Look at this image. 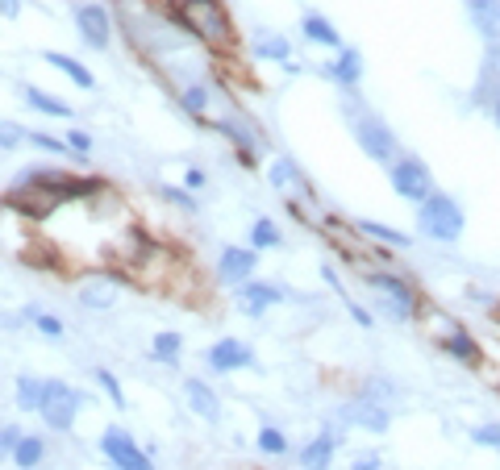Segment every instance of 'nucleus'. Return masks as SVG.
Wrapping results in <instances>:
<instances>
[{"label": "nucleus", "instance_id": "obj_1", "mask_svg": "<svg viewBox=\"0 0 500 470\" xmlns=\"http://www.w3.org/2000/svg\"><path fill=\"white\" fill-rule=\"evenodd\" d=\"M179 25L217 50L234 46V25H230L221 0H179Z\"/></svg>", "mask_w": 500, "mask_h": 470}, {"label": "nucleus", "instance_id": "obj_2", "mask_svg": "<svg viewBox=\"0 0 500 470\" xmlns=\"http://www.w3.org/2000/svg\"><path fill=\"white\" fill-rule=\"evenodd\" d=\"M417 225H422V234H430L434 242H459L467 216H463V208L454 196L434 192V196H425L422 205H417Z\"/></svg>", "mask_w": 500, "mask_h": 470}, {"label": "nucleus", "instance_id": "obj_3", "mask_svg": "<svg viewBox=\"0 0 500 470\" xmlns=\"http://www.w3.org/2000/svg\"><path fill=\"white\" fill-rule=\"evenodd\" d=\"M367 284L380 295L383 313L393 316V321H413V316H417V292L409 287V279H401V275H393V271H372Z\"/></svg>", "mask_w": 500, "mask_h": 470}, {"label": "nucleus", "instance_id": "obj_4", "mask_svg": "<svg viewBox=\"0 0 500 470\" xmlns=\"http://www.w3.org/2000/svg\"><path fill=\"white\" fill-rule=\"evenodd\" d=\"M79 400H84V395H79L76 387H67L63 379H46V387H42V404H38V416L55 433H67L71 425H76Z\"/></svg>", "mask_w": 500, "mask_h": 470}, {"label": "nucleus", "instance_id": "obj_5", "mask_svg": "<svg viewBox=\"0 0 500 470\" xmlns=\"http://www.w3.org/2000/svg\"><path fill=\"white\" fill-rule=\"evenodd\" d=\"M354 142L372 163H393L396 158V134L388 129V121L375 113H359L354 117Z\"/></svg>", "mask_w": 500, "mask_h": 470}, {"label": "nucleus", "instance_id": "obj_6", "mask_svg": "<svg viewBox=\"0 0 500 470\" xmlns=\"http://www.w3.org/2000/svg\"><path fill=\"white\" fill-rule=\"evenodd\" d=\"M393 187L401 200H413L422 205L425 196H434V175L422 158H396L393 163Z\"/></svg>", "mask_w": 500, "mask_h": 470}, {"label": "nucleus", "instance_id": "obj_7", "mask_svg": "<svg viewBox=\"0 0 500 470\" xmlns=\"http://www.w3.org/2000/svg\"><path fill=\"white\" fill-rule=\"evenodd\" d=\"M100 450H105V458L113 462L117 470H155L147 454L134 445V437H129L126 429H117V425L100 433Z\"/></svg>", "mask_w": 500, "mask_h": 470}, {"label": "nucleus", "instance_id": "obj_8", "mask_svg": "<svg viewBox=\"0 0 500 470\" xmlns=\"http://www.w3.org/2000/svg\"><path fill=\"white\" fill-rule=\"evenodd\" d=\"M255 266H259L255 245H230V250H221V258H217V279L242 287V284H250Z\"/></svg>", "mask_w": 500, "mask_h": 470}, {"label": "nucleus", "instance_id": "obj_9", "mask_svg": "<svg viewBox=\"0 0 500 470\" xmlns=\"http://www.w3.org/2000/svg\"><path fill=\"white\" fill-rule=\"evenodd\" d=\"M76 25H79V38L88 42L92 50H105L108 38H113V21L100 5H79L76 9Z\"/></svg>", "mask_w": 500, "mask_h": 470}, {"label": "nucleus", "instance_id": "obj_10", "mask_svg": "<svg viewBox=\"0 0 500 470\" xmlns=\"http://www.w3.org/2000/svg\"><path fill=\"white\" fill-rule=\"evenodd\" d=\"M209 366L213 371H242V366L255 363V354H250V345H242L238 337H221L217 345H209Z\"/></svg>", "mask_w": 500, "mask_h": 470}, {"label": "nucleus", "instance_id": "obj_11", "mask_svg": "<svg viewBox=\"0 0 500 470\" xmlns=\"http://www.w3.org/2000/svg\"><path fill=\"white\" fill-rule=\"evenodd\" d=\"M342 421L359 425V429H367V433H383V429H388V408L363 395V400H351V404H346V408H342Z\"/></svg>", "mask_w": 500, "mask_h": 470}, {"label": "nucleus", "instance_id": "obj_12", "mask_svg": "<svg viewBox=\"0 0 500 470\" xmlns=\"http://www.w3.org/2000/svg\"><path fill=\"white\" fill-rule=\"evenodd\" d=\"M280 300H284V292H280V287H271V284H255V279H250V284L238 287V308H242L246 316H263L267 308H271V304H280Z\"/></svg>", "mask_w": 500, "mask_h": 470}, {"label": "nucleus", "instance_id": "obj_13", "mask_svg": "<svg viewBox=\"0 0 500 470\" xmlns=\"http://www.w3.org/2000/svg\"><path fill=\"white\" fill-rule=\"evenodd\" d=\"M79 304H84V308H113V304H117V279H108V275L84 279V284H79Z\"/></svg>", "mask_w": 500, "mask_h": 470}, {"label": "nucleus", "instance_id": "obj_14", "mask_svg": "<svg viewBox=\"0 0 500 470\" xmlns=\"http://www.w3.org/2000/svg\"><path fill=\"white\" fill-rule=\"evenodd\" d=\"M325 75L333 79V84H342V88H359V79H363V55L351 46L338 50V63H330V71Z\"/></svg>", "mask_w": 500, "mask_h": 470}, {"label": "nucleus", "instance_id": "obj_15", "mask_svg": "<svg viewBox=\"0 0 500 470\" xmlns=\"http://www.w3.org/2000/svg\"><path fill=\"white\" fill-rule=\"evenodd\" d=\"M184 395H188V408L197 412V416H205V421H217V416H221V404H217L213 387H209L205 379H188Z\"/></svg>", "mask_w": 500, "mask_h": 470}, {"label": "nucleus", "instance_id": "obj_16", "mask_svg": "<svg viewBox=\"0 0 500 470\" xmlns=\"http://www.w3.org/2000/svg\"><path fill=\"white\" fill-rule=\"evenodd\" d=\"M471 25L480 30L484 42H500V0H484V5H471Z\"/></svg>", "mask_w": 500, "mask_h": 470}, {"label": "nucleus", "instance_id": "obj_17", "mask_svg": "<svg viewBox=\"0 0 500 470\" xmlns=\"http://www.w3.org/2000/svg\"><path fill=\"white\" fill-rule=\"evenodd\" d=\"M333 445H338V433H321L317 441H309L301 450V466L304 470H330V458H333Z\"/></svg>", "mask_w": 500, "mask_h": 470}, {"label": "nucleus", "instance_id": "obj_18", "mask_svg": "<svg viewBox=\"0 0 500 470\" xmlns=\"http://www.w3.org/2000/svg\"><path fill=\"white\" fill-rule=\"evenodd\" d=\"M301 30H304V38H309V42H321V46H338V50H342V34L333 30L321 13H304Z\"/></svg>", "mask_w": 500, "mask_h": 470}, {"label": "nucleus", "instance_id": "obj_19", "mask_svg": "<svg viewBox=\"0 0 500 470\" xmlns=\"http://www.w3.org/2000/svg\"><path fill=\"white\" fill-rule=\"evenodd\" d=\"M46 67H59L63 75H67L71 84H79V88H84V92H88L92 84H97V79H92V71L84 67V63H76V59H71V55H59V50H46Z\"/></svg>", "mask_w": 500, "mask_h": 470}, {"label": "nucleus", "instance_id": "obj_20", "mask_svg": "<svg viewBox=\"0 0 500 470\" xmlns=\"http://www.w3.org/2000/svg\"><path fill=\"white\" fill-rule=\"evenodd\" d=\"M250 55H255V59H275V63H288L292 46H288V38H284V34H259V38L250 42Z\"/></svg>", "mask_w": 500, "mask_h": 470}, {"label": "nucleus", "instance_id": "obj_21", "mask_svg": "<svg viewBox=\"0 0 500 470\" xmlns=\"http://www.w3.org/2000/svg\"><path fill=\"white\" fill-rule=\"evenodd\" d=\"M359 234L372 237V242L396 245V250H409V245H413L409 234H401V229H393V225H380V221H359Z\"/></svg>", "mask_w": 500, "mask_h": 470}, {"label": "nucleus", "instance_id": "obj_22", "mask_svg": "<svg viewBox=\"0 0 500 470\" xmlns=\"http://www.w3.org/2000/svg\"><path fill=\"white\" fill-rule=\"evenodd\" d=\"M21 96H26L30 108L46 113V117H71V105H63L59 96H50V92H42V88H21Z\"/></svg>", "mask_w": 500, "mask_h": 470}, {"label": "nucleus", "instance_id": "obj_23", "mask_svg": "<svg viewBox=\"0 0 500 470\" xmlns=\"http://www.w3.org/2000/svg\"><path fill=\"white\" fill-rule=\"evenodd\" d=\"M42 454H46L42 437H21L17 450H13V466H17V470H34L42 462Z\"/></svg>", "mask_w": 500, "mask_h": 470}, {"label": "nucleus", "instance_id": "obj_24", "mask_svg": "<svg viewBox=\"0 0 500 470\" xmlns=\"http://www.w3.org/2000/svg\"><path fill=\"white\" fill-rule=\"evenodd\" d=\"M42 387H46L42 379H30V375H21V379H17V408L38 412V404H42Z\"/></svg>", "mask_w": 500, "mask_h": 470}, {"label": "nucleus", "instance_id": "obj_25", "mask_svg": "<svg viewBox=\"0 0 500 470\" xmlns=\"http://www.w3.org/2000/svg\"><path fill=\"white\" fill-rule=\"evenodd\" d=\"M280 242H284V237H280V229H275V221L259 216L255 225H250V245H255V250H275Z\"/></svg>", "mask_w": 500, "mask_h": 470}, {"label": "nucleus", "instance_id": "obj_26", "mask_svg": "<svg viewBox=\"0 0 500 470\" xmlns=\"http://www.w3.org/2000/svg\"><path fill=\"white\" fill-rule=\"evenodd\" d=\"M446 350H451L454 358H459V363H475V358H480V350H475V342H471V337L463 334V329H454V334L446 337Z\"/></svg>", "mask_w": 500, "mask_h": 470}, {"label": "nucleus", "instance_id": "obj_27", "mask_svg": "<svg viewBox=\"0 0 500 470\" xmlns=\"http://www.w3.org/2000/svg\"><path fill=\"white\" fill-rule=\"evenodd\" d=\"M179 345H184V337H179V334H158V337H155V358H158L163 366H176Z\"/></svg>", "mask_w": 500, "mask_h": 470}, {"label": "nucleus", "instance_id": "obj_28", "mask_svg": "<svg viewBox=\"0 0 500 470\" xmlns=\"http://www.w3.org/2000/svg\"><path fill=\"white\" fill-rule=\"evenodd\" d=\"M271 184L275 187H288V184H304V179H301V171H296L292 158H280V163L271 167Z\"/></svg>", "mask_w": 500, "mask_h": 470}, {"label": "nucleus", "instance_id": "obj_29", "mask_svg": "<svg viewBox=\"0 0 500 470\" xmlns=\"http://www.w3.org/2000/svg\"><path fill=\"white\" fill-rule=\"evenodd\" d=\"M21 142H30V129H26V125H13V121H0V146H5V150H17Z\"/></svg>", "mask_w": 500, "mask_h": 470}, {"label": "nucleus", "instance_id": "obj_30", "mask_svg": "<svg viewBox=\"0 0 500 470\" xmlns=\"http://www.w3.org/2000/svg\"><path fill=\"white\" fill-rule=\"evenodd\" d=\"M259 450L280 458V454H288V437L280 429H263V433H259Z\"/></svg>", "mask_w": 500, "mask_h": 470}, {"label": "nucleus", "instance_id": "obj_31", "mask_svg": "<svg viewBox=\"0 0 500 470\" xmlns=\"http://www.w3.org/2000/svg\"><path fill=\"white\" fill-rule=\"evenodd\" d=\"M184 108H188V113H192V117H200V113H205V108H209V92L200 88V84L184 88Z\"/></svg>", "mask_w": 500, "mask_h": 470}, {"label": "nucleus", "instance_id": "obj_32", "mask_svg": "<svg viewBox=\"0 0 500 470\" xmlns=\"http://www.w3.org/2000/svg\"><path fill=\"white\" fill-rule=\"evenodd\" d=\"M21 437H26V433H21L17 425H5V429H0V458H13V450H17Z\"/></svg>", "mask_w": 500, "mask_h": 470}, {"label": "nucleus", "instance_id": "obj_33", "mask_svg": "<svg viewBox=\"0 0 500 470\" xmlns=\"http://www.w3.org/2000/svg\"><path fill=\"white\" fill-rule=\"evenodd\" d=\"M34 321H38V334H42V337H50V342H59V337H63V321H59V316L38 313Z\"/></svg>", "mask_w": 500, "mask_h": 470}, {"label": "nucleus", "instance_id": "obj_34", "mask_svg": "<svg viewBox=\"0 0 500 470\" xmlns=\"http://www.w3.org/2000/svg\"><path fill=\"white\" fill-rule=\"evenodd\" d=\"M97 383H100V387H105V392H108V400L117 404V408H126V395H121V383L113 379V375H108V371H97Z\"/></svg>", "mask_w": 500, "mask_h": 470}, {"label": "nucleus", "instance_id": "obj_35", "mask_svg": "<svg viewBox=\"0 0 500 470\" xmlns=\"http://www.w3.org/2000/svg\"><path fill=\"white\" fill-rule=\"evenodd\" d=\"M30 142L38 150H50V155H63V150H71L67 142H59V137H50V134H34V129H30Z\"/></svg>", "mask_w": 500, "mask_h": 470}, {"label": "nucleus", "instance_id": "obj_36", "mask_svg": "<svg viewBox=\"0 0 500 470\" xmlns=\"http://www.w3.org/2000/svg\"><path fill=\"white\" fill-rule=\"evenodd\" d=\"M475 445H500V425H480V429L471 433Z\"/></svg>", "mask_w": 500, "mask_h": 470}, {"label": "nucleus", "instance_id": "obj_37", "mask_svg": "<svg viewBox=\"0 0 500 470\" xmlns=\"http://www.w3.org/2000/svg\"><path fill=\"white\" fill-rule=\"evenodd\" d=\"M163 196L171 200V205H176V208H188V213H192V208H197V200L188 196L184 187H163Z\"/></svg>", "mask_w": 500, "mask_h": 470}, {"label": "nucleus", "instance_id": "obj_38", "mask_svg": "<svg viewBox=\"0 0 500 470\" xmlns=\"http://www.w3.org/2000/svg\"><path fill=\"white\" fill-rule=\"evenodd\" d=\"M67 146L76 150V155H88V150H92V137L84 134V129H71V134H67Z\"/></svg>", "mask_w": 500, "mask_h": 470}, {"label": "nucleus", "instance_id": "obj_39", "mask_svg": "<svg viewBox=\"0 0 500 470\" xmlns=\"http://www.w3.org/2000/svg\"><path fill=\"white\" fill-rule=\"evenodd\" d=\"M484 71L500 79V42H488V59H484Z\"/></svg>", "mask_w": 500, "mask_h": 470}, {"label": "nucleus", "instance_id": "obj_40", "mask_svg": "<svg viewBox=\"0 0 500 470\" xmlns=\"http://www.w3.org/2000/svg\"><path fill=\"white\" fill-rule=\"evenodd\" d=\"M0 13H5V17H17V13H21V0H0Z\"/></svg>", "mask_w": 500, "mask_h": 470}, {"label": "nucleus", "instance_id": "obj_41", "mask_svg": "<svg viewBox=\"0 0 500 470\" xmlns=\"http://www.w3.org/2000/svg\"><path fill=\"white\" fill-rule=\"evenodd\" d=\"M346 308H351V316H354V321H359V325H372V316H367L363 308H359V304H351V300H346Z\"/></svg>", "mask_w": 500, "mask_h": 470}, {"label": "nucleus", "instance_id": "obj_42", "mask_svg": "<svg viewBox=\"0 0 500 470\" xmlns=\"http://www.w3.org/2000/svg\"><path fill=\"white\" fill-rule=\"evenodd\" d=\"M351 470H383V466H380V458H363V462H354Z\"/></svg>", "mask_w": 500, "mask_h": 470}, {"label": "nucleus", "instance_id": "obj_43", "mask_svg": "<svg viewBox=\"0 0 500 470\" xmlns=\"http://www.w3.org/2000/svg\"><path fill=\"white\" fill-rule=\"evenodd\" d=\"M200 184H205V171L192 167V171H188V187H200Z\"/></svg>", "mask_w": 500, "mask_h": 470}, {"label": "nucleus", "instance_id": "obj_44", "mask_svg": "<svg viewBox=\"0 0 500 470\" xmlns=\"http://www.w3.org/2000/svg\"><path fill=\"white\" fill-rule=\"evenodd\" d=\"M492 121L500 125V92H496V100H492Z\"/></svg>", "mask_w": 500, "mask_h": 470}, {"label": "nucleus", "instance_id": "obj_45", "mask_svg": "<svg viewBox=\"0 0 500 470\" xmlns=\"http://www.w3.org/2000/svg\"><path fill=\"white\" fill-rule=\"evenodd\" d=\"M471 5H484V0H467V9H471Z\"/></svg>", "mask_w": 500, "mask_h": 470}]
</instances>
